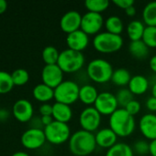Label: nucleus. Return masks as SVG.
Returning a JSON list of instances; mask_svg holds the SVG:
<instances>
[{
    "instance_id": "obj_1",
    "label": "nucleus",
    "mask_w": 156,
    "mask_h": 156,
    "mask_svg": "<svg viewBox=\"0 0 156 156\" xmlns=\"http://www.w3.org/2000/svg\"><path fill=\"white\" fill-rule=\"evenodd\" d=\"M97 147L95 133L78 130L69 139V150L75 156H87L91 154Z\"/></svg>"
},
{
    "instance_id": "obj_2",
    "label": "nucleus",
    "mask_w": 156,
    "mask_h": 156,
    "mask_svg": "<svg viewBox=\"0 0 156 156\" xmlns=\"http://www.w3.org/2000/svg\"><path fill=\"white\" fill-rule=\"evenodd\" d=\"M134 116L131 115L124 108H119L109 116V128L119 136H130L135 130Z\"/></svg>"
},
{
    "instance_id": "obj_3",
    "label": "nucleus",
    "mask_w": 156,
    "mask_h": 156,
    "mask_svg": "<svg viewBox=\"0 0 156 156\" xmlns=\"http://www.w3.org/2000/svg\"><path fill=\"white\" fill-rule=\"evenodd\" d=\"M123 37L120 35L108 31L99 32L93 38V47L100 53L110 54L119 51L123 46Z\"/></svg>"
},
{
    "instance_id": "obj_4",
    "label": "nucleus",
    "mask_w": 156,
    "mask_h": 156,
    "mask_svg": "<svg viewBox=\"0 0 156 156\" xmlns=\"http://www.w3.org/2000/svg\"><path fill=\"white\" fill-rule=\"evenodd\" d=\"M113 72L114 69L111 63L104 58H94L86 67V73L89 79L96 83H106L111 80Z\"/></svg>"
},
{
    "instance_id": "obj_5",
    "label": "nucleus",
    "mask_w": 156,
    "mask_h": 156,
    "mask_svg": "<svg viewBox=\"0 0 156 156\" xmlns=\"http://www.w3.org/2000/svg\"><path fill=\"white\" fill-rule=\"evenodd\" d=\"M85 61L83 52L66 48L60 52L57 65L64 73H74L83 68Z\"/></svg>"
},
{
    "instance_id": "obj_6",
    "label": "nucleus",
    "mask_w": 156,
    "mask_h": 156,
    "mask_svg": "<svg viewBox=\"0 0 156 156\" xmlns=\"http://www.w3.org/2000/svg\"><path fill=\"white\" fill-rule=\"evenodd\" d=\"M80 86L74 80H63L54 89L56 102L72 105L79 100Z\"/></svg>"
},
{
    "instance_id": "obj_7",
    "label": "nucleus",
    "mask_w": 156,
    "mask_h": 156,
    "mask_svg": "<svg viewBox=\"0 0 156 156\" xmlns=\"http://www.w3.org/2000/svg\"><path fill=\"white\" fill-rule=\"evenodd\" d=\"M46 140L52 144H62L69 141L71 129L67 123L53 121L51 124L44 127Z\"/></svg>"
},
{
    "instance_id": "obj_8",
    "label": "nucleus",
    "mask_w": 156,
    "mask_h": 156,
    "mask_svg": "<svg viewBox=\"0 0 156 156\" xmlns=\"http://www.w3.org/2000/svg\"><path fill=\"white\" fill-rule=\"evenodd\" d=\"M101 123V114L93 106L85 108L79 115V124L82 130L93 133L97 132Z\"/></svg>"
},
{
    "instance_id": "obj_9",
    "label": "nucleus",
    "mask_w": 156,
    "mask_h": 156,
    "mask_svg": "<svg viewBox=\"0 0 156 156\" xmlns=\"http://www.w3.org/2000/svg\"><path fill=\"white\" fill-rule=\"evenodd\" d=\"M104 25V17L100 13L87 11L82 16L81 29L88 36L98 34Z\"/></svg>"
},
{
    "instance_id": "obj_10",
    "label": "nucleus",
    "mask_w": 156,
    "mask_h": 156,
    "mask_svg": "<svg viewBox=\"0 0 156 156\" xmlns=\"http://www.w3.org/2000/svg\"><path fill=\"white\" fill-rule=\"evenodd\" d=\"M94 107L101 115H111L119 109L116 95L109 91L100 92L94 104Z\"/></svg>"
},
{
    "instance_id": "obj_11",
    "label": "nucleus",
    "mask_w": 156,
    "mask_h": 156,
    "mask_svg": "<svg viewBox=\"0 0 156 156\" xmlns=\"http://www.w3.org/2000/svg\"><path fill=\"white\" fill-rule=\"evenodd\" d=\"M46 141L44 131L40 128H30L25 131L21 136L22 145L29 150L40 148Z\"/></svg>"
},
{
    "instance_id": "obj_12",
    "label": "nucleus",
    "mask_w": 156,
    "mask_h": 156,
    "mask_svg": "<svg viewBox=\"0 0 156 156\" xmlns=\"http://www.w3.org/2000/svg\"><path fill=\"white\" fill-rule=\"evenodd\" d=\"M63 71L57 64L45 65L41 71L42 83L55 89L63 81Z\"/></svg>"
},
{
    "instance_id": "obj_13",
    "label": "nucleus",
    "mask_w": 156,
    "mask_h": 156,
    "mask_svg": "<svg viewBox=\"0 0 156 156\" xmlns=\"http://www.w3.org/2000/svg\"><path fill=\"white\" fill-rule=\"evenodd\" d=\"M81 22L82 15L76 10H70L64 13L61 17L60 27L63 32L70 34L81 28Z\"/></svg>"
},
{
    "instance_id": "obj_14",
    "label": "nucleus",
    "mask_w": 156,
    "mask_h": 156,
    "mask_svg": "<svg viewBox=\"0 0 156 156\" xmlns=\"http://www.w3.org/2000/svg\"><path fill=\"white\" fill-rule=\"evenodd\" d=\"M89 36L81 28L74 32L67 34L66 37V44L68 46V48L80 52L87 48V46L89 45Z\"/></svg>"
},
{
    "instance_id": "obj_15",
    "label": "nucleus",
    "mask_w": 156,
    "mask_h": 156,
    "mask_svg": "<svg viewBox=\"0 0 156 156\" xmlns=\"http://www.w3.org/2000/svg\"><path fill=\"white\" fill-rule=\"evenodd\" d=\"M13 115L21 122L30 121L33 116V106L31 102L25 99L17 101L13 105Z\"/></svg>"
},
{
    "instance_id": "obj_16",
    "label": "nucleus",
    "mask_w": 156,
    "mask_h": 156,
    "mask_svg": "<svg viewBox=\"0 0 156 156\" xmlns=\"http://www.w3.org/2000/svg\"><path fill=\"white\" fill-rule=\"evenodd\" d=\"M139 128L142 134L148 140L154 141L156 139V114L149 112L144 114L140 122Z\"/></svg>"
},
{
    "instance_id": "obj_17",
    "label": "nucleus",
    "mask_w": 156,
    "mask_h": 156,
    "mask_svg": "<svg viewBox=\"0 0 156 156\" xmlns=\"http://www.w3.org/2000/svg\"><path fill=\"white\" fill-rule=\"evenodd\" d=\"M95 137L97 146L108 150L117 144L119 136L110 128H103L95 133Z\"/></svg>"
},
{
    "instance_id": "obj_18",
    "label": "nucleus",
    "mask_w": 156,
    "mask_h": 156,
    "mask_svg": "<svg viewBox=\"0 0 156 156\" xmlns=\"http://www.w3.org/2000/svg\"><path fill=\"white\" fill-rule=\"evenodd\" d=\"M149 86V80L143 75L137 74L131 77L128 88L133 93V95H142L148 90Z\"/></svg>"
},
{
    "instance_id": "obj_19",
    "label": "nucleus",
    "mask_w": 156,
    "mask_h": 156,
    "mask_svg": "<svg viewBox=\"0 0 156 156\" xmlns=\"http://www.w3.org/2000/svg\"><path fill=\"white\" fill-rule=\"evenodd\" d=\"M73 117V111L70 105L55 102L52 105V118L54 121L67 123Z\"/></svg>"
},
{
    "instance_id": "obj_20",
    "label": "nucleus",
    "mask_w": 156,
    "mask_h": 156,
    "mask_svg": "<svg viewBox=\"0 0 156 156\" xmlns=\"http://www.w3.org/2000/svg\"><path fill=\"white\" fill-rule=\"evenodd\" d=\"M98 91L97 88L91 84H86L80 87V91H79V100L86 105L91 106L92 104H95L97 96H98Z\"/></svg>"
},
{
    "instance_id": "obj_21",
    "label": "nucleus",
    "mask_w": 156,
    "mask_h": 156,
    "mask_svg": "<svg viewBox=\"0 0 156 156\" xmlns=\"http://www.w3.org/2000/svg\"><path fill=\"white\" fill-rule=\"evenodd\" d=\"M145 27L146 26L144 25L143 21H141L139 19L131 21L127 26V34L131 41L141 40L143 38Z\"/></svg>"
},
{
    "instance_id": "obj_22",
    "label": "nucleus",
    "mask_w": 156,
    "mask_h": 156,
    "mask_svg": "<svg viewBox=\"0 0 156 156\" xmlns=\"http://www.w3.org/2000/svg\"><path fill=\"white\" fill-rule=\"evenodd\" d=\"M150 48L141 39L136 41H131L129 45V51L131 55L136 59H145L150 52Z\"/></svg>"
},
{
    "instance_id": "obj_23",
    "label": "nucleus",
    "mask_w": 156,
    "mask_h": 156,
    "mask_svg": "<svg viewBox=\"0 0 156 156\" xmlns=\"http://www.w3.org/2000/svg\"><path fill=\"white\" fill-rule=\"evenodd\" d=\"M34 98L41 102H46L54 98V89L49 87L44 83H40L36 85L33 89Z\"/></svg>"
},
{
    "instance_id": "obj_24",
    "label": "nucleus",
    "mask_w": 156,
    "mask_h": 156,
    "mask_svg": "<svg viewBox=\"0 0 156 156\" xmlns=\"http://www.w3.org/2000/svg\"><path fill=\"white\" fill-rule=\"evenodd\" d=\"M105 27L106 31L110 32L112 34L116 35H120L121 32L123 31L124 28V24L122 19L115 15L109 16L106 20H105Z\"/></svg>"
},
{
    "instance_id": "obj_25",
    "label": "nucleus",
    "mask_w": 156,
    "mask_h": 156,
    "mask_svg": "<svg viewBox=\"0 0 156 156\" xmlns=\"http://www.w3.org/2000/svg\"><path fill=\"white\" fill-rule=\"evenodd\" d=\"M105 156H134V152L132 147L128 144L117 143L107 151Z\"/></svg>"
},
{
    "instance_id": "obj_26",
    "label": "nucleus",
    "mask_w": 156,
    "mask_h": 156,
    "mask_svg": "<svg viewBox=\"0 0 156 156\" xmlns=\"http://www.w3.org/2000/svg\"><path fill=\"white\" fill-rule=\"evenodd\" d=\"M143 21L146 26L156 27V1H151L145 5L143 10Z\"/></svg>"
},
{
    "instance_id": "obj_27",
    "label": "nucleus",
    "mask_w": 156,
    "mask_h": 156,
    "mask_svg": "<svg viewBox=\"0 0 156 156\" xmlns=\"http://www.w3.org/2000/svg\"><path fill=\"white\" fill-rule=\"evenodd\" d=\"M131 79V75L128 69L124 68H119L117 69H114L111 81L117 86L124 87L126 85H129Z\"/></svg>"
},
{
    "instance_id": "obj_28",
    "label": "nucleus",
    "mask_w": 156,
    "mask_h": 156,
    "mask_svg": "<svg viewBox=\"0 0 156 156\" xmlns=\"http://www.w3.org/2000/svg\"><path fill=\"white\" fill-rule=\"evenodd\" d=\"M41 56L46 65H53V64H57L60 52L55 47L47 46L43 48Z\"/></svg>"
},
{
    "instance_id": "obj_29",
    "label": "nucleus",
    "mask_w": 156,
    "mask_h": 156,
    "mask_svg": "<svg viewBox=\"0 0 156 156\" xmlns=\"http://www.w3.org/2000/svg\"><path fill=\"white\" fill-rule=\"evenodd\" d=\"M109 4L110 3L108 0H86L85 2V5L88 11L100 14L108 9Z\"/></svg>"
},
{
    "instance_id": "obj_30",
    "label": "nucleus",
    "mask_w": 156,
    "mask_h": 156,
    "mask_svg": "<svg viewBox=\"0 0 156 156\" xmlns=\"http://www.w3.org/2000/svg\"><path fill=\"white\" fill-rule=\"evenodd\" d=\"M115 95H116L118 103L121 108H125L129 102H131L132 100H134V98H133L134 95L129 90V88H121V89H120Z\"/></svg>"
},
{
    "instance_id": "obj_31",
    "label": "nucleus",
    "mask_w": 156,
    "mask_h": 156,
    "mask_svg": "<svg viewBox=\"0 0 156 156\" xmlns=\"http://www.w3.org/2000/svg\"><path fill=\"white\" fill-rule=\"evenodd\" d=\"M14 85L11 74L6 71L0 70V93L9 92L13 89Z\"/></svg>"
},
{
    "instance_id": "obj_32",
    "label": "nucleus",
    "mask_w": 156,
    "mask_h": 156,
    "mask_svg": "<svg viewBox=\"0 0 156 156\" xmlns=\"http://www.w3.org/2000/svg\"><path fill=\"white\" fill-rule=\"evenodd\" d=\"M142 40L148 48H156V27L146 26Z\"/></svg>"
},
{
    "instance_id": "obj_33",
    "label": "nucleus",
    "mask_w": 156,
    "mask_h": 156,
    "mask_svg": "<svg viewBox=\"0 0 156 156\" xmlns=\"http://www.w3.org/2000/svg\"><path fill=\"white\" fill-rule=\"evenodd\" d=\"M11 76H12V80H13L14 84L17 85V86H21V85L26 84L29 80V74L24 69H15L11 73Z\"/></svg>"
},
{
    "instance_id": "obj_34",
    "label": "nucleus",
    "mask_w": 156,
    "mask_h": 156,
    "mask_svg": "<svg viewBox=\"0 0 156 156\" xmlns=\"http://www.w3.org/2000/svg\"><path fill=\"white\" fill-rule=\"evenodd\" d=\"M133 152L139 155H146L150 153V144L144 140H138L132 146Z\"/></svg>"
},
{
    "instance_id": "obj_35",
    "label": "nucleus",
    "mask_w": 156,
    "mask_h": 156,
    "mask_svg": "<svg viewBox=\"0 0 156 156\" xmlns=\"http://www.w3.org/2000/svg\"><path fill=\"white\" fill-rule=\"evenodd\" d=\"M131 115L134 116L137 113H139V112L141 111V103L137 101V100H132L131 102H129L127 104V106L124 108Z\"/></svg>"
},
{
    "instance_id": "obj_36",
    "label": "nucleus",
    "mask_w": 156,
    "mask_h": 156,
    "mask_svg": "<svg viewBox=\"0 0 156 156\" xmlns=\"http://www.w3.org/2000/svg\"><path fill=\"white\" fill-rule=\"evenodd\" d=\"M40 113L41 116H52V105L43 103L40 107Z\"/></svg>"
},
{
    "instance_id": "obj_37",
    "label": "nucleus",
    "mask_w": 156,
    "mask_h": 156,
    "mask_svg": "<svg viewBox=\"0 0 156 156\" xmlns=\"http://www.w3.org/2000/svg\"><path fill=\"white\" fill-rule=\"evenodd\" d=\"M113 4L119 6L121 9H127L128 7L134 5V0H114Z\"/></svg>"
},
{
    "instance_id": "obj_38",
    "label": "nucleus",
    "mask_w": 156,
    "mask_h": 156,
    "mask_svg": "<svg viewBox=\"0 0 156 156\" xmlns=\"http://www.w3.org/2000/svg\"><path fill=\"white\" fill-rule=\"evenodd\" d=\"M146 107L147 109L153 113L154 112H156V98L154 97H150L148 98V100L146 101Z\"/></svg>"
},
{
    "instance_id": "obj_39",
    "label": "nucleus",
    "mask_w": 156,
    "mask_h": 156,
    "mask_svg": "<svg viewBox=\"0 0 156 156\" xmlns=\"http://www.w3.org/2000/svg\"><path fill=\"white\" fill-rule=\"evenodd\" d=\"M53 121L54 120H53L52 116H41V118H40L41 124H43L44 127L47 126V125H49V124H51Z\"/></svg>"
},
{
    "instance_id": "obj_40",
    "label": "nucleus",
    "mask_w": 156,
    "mask_h": 156,
    "mask_svg": "<svg viewBox=\"0 0 156 156\" xmlns=\"http://www.w3.org/2000/svg\"><path fill=\"white\" fill-rule=\"evenodd\" d=\"M149 66H150V69L156 73V55H154L150 60H149Z\"/></svg>"
},
{
    "instance_id": "obj_41",
    "label": "nucleus",
    "mask_w": 156,
    "mask_h": 156,
    "mask_svg": "<svg viewBox=\"0 0 156 156\" xmlns=\"http://www.w3.org/2000/svg\"><path fill=\"white\" fill-rule=\"evenodd\" d=\"M125 13L129 16H134L136 15V8H135V6L131 5V6L128 7L127 9H125Z\"/></svg>"
},
{
    "instance_id": "obj_42",
    "label": "nucleus",
    "mask_w": 156,
    "mask_h": 156,
    "mask_svg": "<svg viewBox=\"0 0 156 156\" xmlns=\"http://www.w3.org/2000/svg\"><path fill=\"white\" fill-rule=\"evenodd\" d=\"M150 154L152 156H156V139L151 141L150 143Z\"/></svg>"
},
{
    "instance_id": "obj_43",
    "label": "nucleus",
    "mask_w": 156,
    "mask_h": 156,
    "mask_svg": "<svg viewBox=\"0 0 156 156\" xmlns=\"http://www.w3.org/2000/svg\"><path fill=\"white\" fill-rule=\"evenodd\" d=\"M7 8V3L5 0H0V14L4 13Z\"/></svg>"
},
{
    "instance_id": "obj_44",
    "label": "nucleus",
    "mask_w": 156,
    "mask_h": 156,
    "mask_svg": "<svg viewBox=\"0 0 156 156\" xmlns=\"http://www.w3.org/2000/svg\"><path fill=\"white\" fill-rule=\"evenodd\" d=\"M11 156H29L27 153L25 152H17L15 154H13Z\"/></svg>"
},
{
    "instance_id": "obj_45",
    "label": "nucleus",
    "mask_w": 156,
    "mask_h": 156,
    "mask_svg": "<svg viewBox=\"0 0 156 156\" xmlns=\"http://www.w3.org/2000/svg\"><path fill=\"white\" fill-rule=\"evenodd\" d=\"M152 96L156 98V81L154 83V85L152 86Z\"/></svg>"
}]
</instances>
